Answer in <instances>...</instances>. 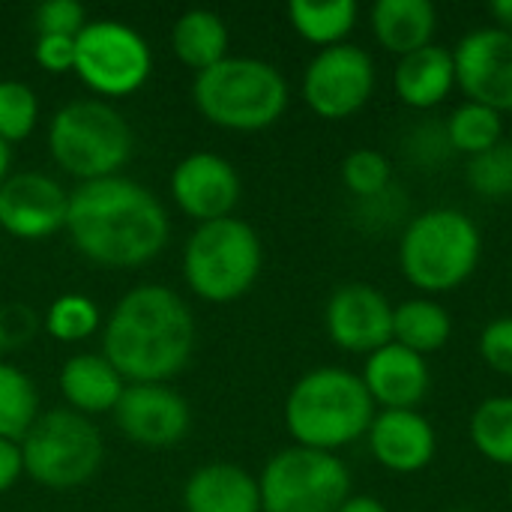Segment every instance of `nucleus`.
Here are the masks:
<instances>
[{
	"label": "nucleus",
	"instance_id": "obj_1",
	"mask_svg": "<svg viewBox=\"0 0 512 512\" xmlns=\"http://www.w3.org/2000/svg\"><path fill=\"white\" fill-rule=\"evenodd\" d=\"M66 228L84 258L111 270L147 264L171 231L159 198L117 174L87 180L69 195Z\"/></svg>",
	"mask_w": 512,
	"mask_h": 512
},
{
	"label": "nucleus",
	"instance_id": "obj_2",
	"mask_svg": "<svg viewBox=\"0 0 512 512\" xmlns=\"http://www.w3.org/2000/svg\"><path fill=\"white\" fill-rule=\"evenodd\" d=\"M195 348L189 306L162 285L129 291L105 327V360L135 384H159L177 375Z\"/></svg>",
	"mask_w": 512,
	"mask_h": 512
},
{
	"label": "nucleus",
	"instance_id": "obj_3",
	"mask_svg": "<svg viewBox=\"0 0 512 512\" xmlns=\"http://www.w3.org/2000/svg\"><path fill=\"white\" fill-rule=\"evenodd\" d=\"M375 402L360 375L336 366L303 375L285 402V426L297 447L336 453L369 435Z\"/></svg>",
	"mask_w": 512,
	"mask_h": 512
},
{
	"label": "nucleus",
	"instance_id": "obj_4",
	"mask_svg": "<svg viewBox=\"0 0 512 512\" xmlns=\"http://www.w3.org/2000/svg\"><path fill=\"white\" fill-rule=\"evenodd\" d=\"M480 255V228L456 207H432L414 216L399 240L402 273L423 294L456 291L474 276Z\"/></svg>",
	"mask_w": 512,
	"mask_h": 512
},
{
	"label": "nucleus",
	"instance_id": "obj_5",
	"mask_svg": "<svg viewBox=\"0 0 512 512\" xmlns=\"http://www.w3.org/2000/svg\"><path fill=\"white\" fill-rule=\"evenodd\" d=\"M192 99L210 123L234 132H258L285 114L288 84L273 63L255 57H225L198 72Z\"/></svg>",
	"mask_w": 512,
	"mask_h": 512
},
{
	"label": "nucleus",
	"instance_id": "obj_6",
	"mask_svg": "<svg viewBox=\"0 0 512 512\" xmlns=\"http://www.w3.org/2000/svg\"><path fill=\"white\" fill-rule=\"evenodd\" d=\"M264 264V249L252 225L225 216L204 222L186 243L183 276L189 288L210 303H231L243 297Z\"/></svg>",
	"mask_w": 512,
	"mask_h": 512
},
{
	"label": "nucleus",
	"instance_id": "obj_7",
	"mask_svg": "<svg viewBox=\"0 0 512 512\" xmlns=\"http://www.w3.org/2000/svg\"><path fill=\"white\" fill-rule=\"evenodd\" d=\"M48 147L66 174L78 177L81 183L102 180L114 177V171L126 165L132 153V129L111 105L78 99L54 114Z\"/></svg>",
	"mask_w": 512,
	"mask_h": 512
},
{
	"label": "nucleus",
	"instance_id": "obj_8",
	"mask_svg": "<svg viewBox=\"0 0 512 512\" xmlns=\"http://www.w3.org/2000/svg\"><path fill=\"white\" fill-rule=\"evenodd\" d=\"M24 471L48 489H78L102 465V435L78 411L39 414L21 441Z\"/></svg>",
	"mask_w": 512,
	"mask_h": 512
},
{
	"label": "nucleus",
	"instance_id": "obj_9",
	"mask_svg": "<svg viewBox=\"0 0 512 512\" xmlns=\"http://www.w3.org/2000/svg\"><path fill=\"white\" fill-rule=\"evenodd\" d=\"M264 512H339L351 498L348 465L336 453L288 447L258 477Z\"/></svg>",
	"mask_w": 512,
	"mask_h": 512
},
{
	"label": "nucleus",
	"instance_id": "obj_10",
	"mask_svg": "<svg viewBox=\"0 0 512 512\" xmlns=\"http://www.w3.org/2000/svg\"><path fill=\"white\" fill-rule=\"evenodd\" d=\"M150 45L129 24L102 18L75 36V72L102 96H126L150 75Z\"/></svg>",
	"mask_w": 512,
	"mask_h": 512
},
{
	"label": "nucleus",
	"instance_id": "obj_11",
	"mask_svg": "<svg viewBox=\"0 0 512 512\" xmlns=\"http://www.w3.org/2000/svg\"><path fill=\"white\" fill-rule=\"evenodd\" d=\"M375 93V63L360 45L321 48L303 75V99L324 120L357 114Z\"/></svg>",
	"mask_w": 512,
	"mask_h": 512
},
{
	"label": "nucleus",
	"instance_id": "obj_12",
	"mask_svg": "<svg viewBox=\"0 0 512 512\" xmlns=\"http://www.w3.org/2000/svg\"><path fill=\"white\" fill-rule=\"evenodd\" d=\"M453 63L456 87H462L468 102L498 114L512 111V33L501 27L471 30L459 39Z\"/></svg>",
	"mask_w": 512,
	"mask_h": 512
},
{
	"label": "nucleus",
	"instance_id": "obj_13",
	"mask_svg": "<svg viewBox=\"0 0 512 512\" xmlns=\"http://www.w3.org/2000/svg\"><path fill=\"white\" fill-rule=\"evenodd\" d=\"M393 303L366 282H351L333 291L324 309L330 339L351 354H372L393 342Z\"/></svg>",
	"mask_w": 512,
	"mask_h": 512
},
{
	"label": "nucleus",
	"instance_id": "obj_14",
	"mask_svg": "<svg viewBox=\"0 0 512 512\" xmlns=\"http://www.w3.org/2000/svg\"><path fill=\"white\" fill-rule=\"evenodd\" d=\"M69 195L39 171L6 177L0 186V228L18 240H42L66 225Z\"/></svg>",
	"mask_w": 512,
	"mask_h": 512
},
{
	"label": "nucleus",
	"instance_id": "obj_15",
	"mask_svg": "<svg viewBox=\"0 0 512 512\" xmlns=\"http://www.w3.org/2000/svg\"><path fill=\"white\" fill-rule=\"evenodd\" d=\"M114 420L135 444L171 447L186 438L192 414L186 399L174 390L159 384H132L123 387V396L114 405Z\"/></svg>",
	"mask_w": 512,
	"mask_h": 512
},
{
	"label": "nucleus",
	"instance_id": "obj_16",
	"mask_svg": "<svg viewBox=\"0 0 512 512\" xmlns=\"http://www.w3.org/2000/svg\"><path fill=\"white\" fill-rule=\"evenodd\" d=\"M171 192L177 207L204 225L231 216L240 201V177L228 159L216 153H192L174 168Z\"/></svg>",
	"mask_w": 512,
	"mask_h": 512
},
{
	"label": "nucleus",
	"instance_id": "obj_17",
	"mask_svg": "<svg viewBox=\"0 0 512 512\" xmlns=\"http://www.w3.org/2000/svg\"><path fill=\"white\" fill-rule=\"evenodd\" d=\"M360 381H363L366 393L372 396L375 408L417 411V405L429 393L432 372H429L426 357L390 342L366 357Z\"/></svg>",
	"mask_w": 512,
	"mask_h": 512
},
{
	"label": "nucleus",
	"instance_id": "obj_18",
	"mask_svg": "<svg viewBox=\"0 0 512 512\" xmlns=\"http://www.w3.org/2000/svg\"><path fill=\"white\" fill-rule=\"evenodd\" d=\"M366 438L375 462L393 474L429 468L438 450L435 426L420 411H378Z\"/></svg>",
	"mask_w": 512,
	"mask_h": 512
},
{
	"label": "nucleus",
	"instance_id": "obj_19",
	"mask_svg": "<svg viewBox=\"0 0 512 512\" xmlns=\"http://www.w3.org/2000/svg\"><path fill=\"white\" fill-rule=\"evenodd\" d=\"M186 512H261L258 480L237 465H207L183 489Z\"/></svg>",
	"mask_w": 512,
	"mask_h": 512
},
{
	"label": "nucleus",
	"instance_id": "obj_20",
	"mask_svg": "<svg viewBox=\"0 0 512 512\" xmlns=\"http://www.w3.org/2000/svg\"><path fill=\"white\" fill-rule=\"evenodd\" d=\"M393 84L405 105H411L417 111L438 108L456 87L453 51L432 42L408 57H399Z\"/></svg>",
	"mask_w": 512,
	"mask_h": 512
},
{
	"label": "nucleus",
	"instance_id": "obj_21",
	"mask_svg": "<svg viewBox=\"0 0 512 512\" xmlns=\"http://www.w3.org/2000/svg\"><path fill=\"white\" fill-rule=\"evenodd\" d=\"M438 12L429 0H378L372 6V30L381 48L408 57L432 45Z\"/></svg>",
	"mask_w": 512,
	"mask_h": 512
},
{
	"label": "nucleus",
	"instance_id": "obj_22",
	"mask_svg": "<svg viewBox=\"0 0 512 512\" xmlns=\"http://www.w3.org/2000/svg\"><path fill=\"white\" fill-rule=\"evenodd\" d=\"M60 390L78 414H102L114 411V405L120 402L123 378L105 360V354H78L66 360L60 372Z\"/></svg>",
	"mask_w": 512,
	"mask_h": 512
},
{
	"label": "nucleus",
	"instance_id": "obj_23",
	"mask_svg": "<svg viewBox=\"0 0 512 512\" xmlns=\"http://www.w3.org/2000/svg\"><path fill=\"white\" fill-rule=\"evenodd\" d=\"M450 312L432 297H414L393 309V342L426 357L450 342Z\"/></svg>",
	"mask_w": 512,
	"mask_h": 512
},
{
	"label": "nucleus",
	"instance_id": "obj_24",
	"mask_svg": "<svg viewBox=\"0 0 512 512\" xmlns=\"http://www.w3.org/2000/svg\"><path fill=\"white\" fill-rule=\"evenodd\" d=\"M171 45H174V54L189 69L204 72V69L216 66L219 60H225L228 27L210 9H189L177 18V24L171 30Z\"/></svg>",
	"mask_w": 512,
	"mask_h": 512
},
{
	"label": "nucleus",
	"instance_id": "obj_25",
	"mask_svg": "<svg viewBox=\"0 0 512 512\" xmlns=\"http://www.w3.org/2000/svg\"><path fill=\"white\" fill-rule=\"evenodd\" d=\"M357 3L354 0H327V3H312V0H291L288 3V18L291 27L312 45L333 48L342 45L345 36L357 24Z\"/></svg>",
	"mask_w": 512,
	"mask_h": 512
},
{
	"label": "nucleus",
	"instance_id": "obj_26",
	"mask_svg": "<svg viewBox=\"0 0 512 512\" xmlns=\"http://www.w3.org/2000/svg\"><path fill=\"white\" fill-rule=\"evenodd\" d=\"M468 432L486 462L512 468V396L483 399L471 414Z\"/></svg>",
	"mask_w": 512,
	"mask_h": 512
},
{
	"label": "nucleus",
	"instance_id": "obj_27",
	"mask_svg": "<svg viewBox=\"0 0 512 512\" xmlns=\"http://www.w3.org/2000/svg\"><path fill=\"white\" fill-rule=\"evenodd\" d=\"M444 132H447V141H450V150L453 153H465L468 159L492 150L498 141H504V123H501V114L486 108V105H477V102H465L459 105L447 123H444Z\"/></svg>",
	"mask_w": 512,
	"mask_h": 512
},
{
	"label": "nucleus",
	"instance_id": "obj_28",
	"mask_svg": "<svg viewBox=\"0 0 512 512\" xmlns=\"http://www.w3.org/2000/svg\"><path fill=\"white\" fill-rule=\"evenodd\" d=\"M36 417H39V396L33 381L21 369L0 363V438L15 444L24 441Z\"/></svg>",
	"mask_w": 512,
	"mask_h": 512
},
{
	"label": "nucleus",
	"instance_id": "obj_29",
	"mask_svg": "<svg viewBox=\"0 0 512 512\" xmlns=\"http://www.w3.org/2000/svg\"><path fill=\"white\" fill-rule=\"evenodd\" d=\"M468 183L480 198H512V141H498L492 150L474 156L468 162Z\"/></svg>",
	"mask_w": 512,
	"mask_h": 512
},
{
	"label": "nucleus",
	"instance_id": "obj_30",
	"mask_svg": "<svg viewBox=\"0 0 512 512\" xmlns=\"http://www.w3.org/2000/svg\"><path fill=\"white\" fill-rule=\"evenodd\" d=\"M390 180H393L390 159L384 153L372 150V147L354 150L342 162V183L360 201H375L378 195H384L390 189Z\"/></svg>",
	"mask_w": 512,
	"mask_h": 512
},
{
	"label": "nucleus",
	"instance_id": "obj_31",
	"mask_svg": "<svg viewBox=\"0 0 512 512\" xmlns=\"http://www.w3.org/2000/svg\"><path fill=\"white\" fill-rule=\"evenodd\" d=\"M39 117V102L33 90L21 81H0V138L6 144L21 141L33 132Z\"/></svg>",
	"mask_w": 512,
	"mask_h": 512
},
{
	"label": "nucleus",
	"instance_id": "obj_32",
	"mask_svg": "<svg viewBox=\"0 0 512 512\" xmlns=\"http://www.w3.org/2000/svg\"><path fill=\"white\" fill-rule=\"evenodd\" d=\"M96 324L99 309L81 294H66L48 309V333L60 342H81L96 330Z\"/></svg>",
	"mask_w": 512,
	"mask_h": 512
},
{
	"label": "nucleus",
	"instance_id": "obj_33",
	"mask_svg": "<svg viewBox=\"0 0 512 512\" xmlns=\"http://www.w3.org/2000/svg\"><path fill=\"white\" fill-rule=\"evenodd\" d=\"M33 24L39 36H78L87 24L84 6L75 0H45L33 12Z\"/></svg>",
	"mask_w": 512,
	"mask_h": 512
},
{
	"label": "nucleus",
	"instance_id": "obj_34",
	"mask_svg": "<svg viewBox=\"0 0 512 512\" xmlns=\"http://www.w3.org/2000/svg\"><path fill=\"white\" fill-rule=\"evenodd\" d=\"M480 357L492 372L512 378V315L510 318H495L492 324L483 327Z\"/></svg>",
	"mask_w": 512,
	"mask_h": 512
},
{
	"label": "nucleus",
	"instance_id": "obj_35",
	"mask_svg": "<svg viewBox=\"0 0 512 512\" xmlns=\"http://www.w3.org/2000/svg\"><path fill=\"white\" fill-rule=\"evenodd\" d=\"M36 333V315L27 306H3L0 309V351L21 348Z\"/></svg>",
	"mask_w": 512,
	"mask_h": 512
},
{
	"label": "nucleus",
	"instance_id": "obj_36",
	"mask_svg": "<svg viewBox=\"0 0 512 512\" xmlns=\"http://www.w3.org/2000/svg\"><path fill=\"white\" fill-rule=\"evenodd\" d=\"M36 63L57 75L75 69V39L72 36H39L36 39Z\"/></svg>",
	"mask_w": 512,
	"mask_h": 512
},
{
	"label": "nucleus",
	"instance_id": "obj_37",
	"mask_svg": "<svg viewBox=\"0 0 512 512\" xmlns=\"http://www.w3.org/2000/svg\"><path fill=\"white\" fill-rule=\"evenodd\" d=\"M24 471V459H21V447L15 441L0 438V492L12 489L15 480Z\"/></svg>",
	"mask_w": 512,
	"mask_h": 512
},
{
	"label": "nucleus",
	"instance_id": "obj_38",
	"mask_svg": "<svg viewBox=\"0 0 512 512\" xmlns=\"http://www.w3.org/2000/svg\"><path fill=\"white\" fill-rule=\"evenodd\" d=\"M339 512H390L378 498H372V495H351Z\"/></svg>",
	"mask_w": 512,
	"mask_h": 512
},
{
	"label": "nucleus",
	"instance_id": "obj_39",
	"mask_svg": "<svg viewBox=\"0 0 512 512\" xmlns=\"http://www.w3.org/2000/svg\"><path fill=\"white\" fill-rule=\"evenodd\" d=\"M489 12H492V18L498 21L495 27L512 33V0H495V3H489Z\"/></svg>",
	"mask_w": 512,
	"mask_h": 512
},
{
	"label": "nucleus",
	"instance_id": "obj_40",
	"mask_svg": "<svg viewBox=\"0 0 512 512\" xmlns=\"http://www.w3.org/2000/svg\"><path fill=\"white\" fill-rule=\"evenodd\" d=\"M9 162H12V153H9V144L0 138V186L6 183V174H9Z\"/></svg>",
	"mask_w": 512,
	"mask_h": 512
},
{
	"label": "nucleus",
	"instance_id": "obj_41",
	"mask_svg": "<svg viewBox=\"0 0 512 512\" xmlns=\"http://www.w3.org/2000/svg\"><path fill=\"white\" fill-rule=\"evenodd\" d=\"M510 498H512V489H510Z\"/></svg>",
	"mask_w": 512,
	"mask_h": 512
}]
</instances>
